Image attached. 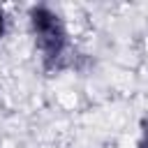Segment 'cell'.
<instances>
[{
    "instance_id": "cell-1",
    "label": "cell",
    "mask_w": 148,
    "mask_h": 148,
    "mask_svg": "<svg viewBox=\"0 0 148 148\" xmlns=\"http://www.w3.org/2000/svg\"><path fill=\"white\" fill-rule=\"evenodd\" d=\"M30 30L35 35V44L42 53L44 69L58 72L67 67V30L58 12H53L46 5H35L28 12Z\"/></svg>"
},
{
    "instance_id": "cell-2",
    "label": "cell",
    "mask_w": 148,
    "mask_h": 148,
    "mask_svg": "<svg viewBox=\"0 0 148 148\" xmlns=\"http://www.w3.org/2000/svg\"><path fill=\"white\" fill-rule=\"evenodd\" d=\"M5 30H7V14H5V9L0 7V39H2V35H5Z\"/></svg>"
},
{
    "instance_id": "cell-3",
    "label": "cell",
    "mask_w": 148,
    "mask_h": 148,
    "mask_svg": "<svg viewBox=\"0 0 148 148\" xmlns=\"http://www.w3.org/2000/svg\"><path fill=\"white\" fill-rule=\"evenodd\" d=\"M136 148H148V130H143V134H141V139H139V146Z\"/></svg>"
}]
</instances>
